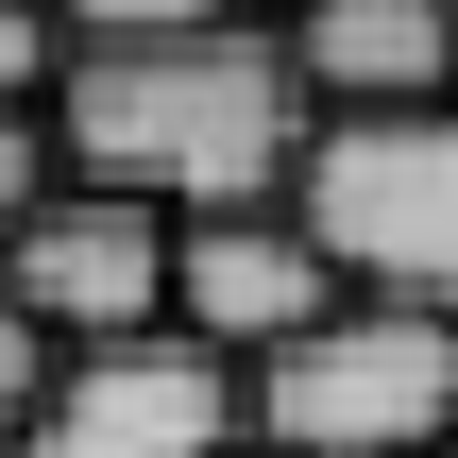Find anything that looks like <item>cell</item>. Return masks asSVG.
I'll return each instance as SVG.
<instances>
[{
  "label": "cell",
  "mask_w": 458,
  "mask_h": 458,
  "mask_svg": "<svg viewBox=\"0 0 458 458\" xmlns=\"http://www.w3.org/2000/svg\"><path fill=\"white\" fill-rule=\"evenodd\" d=\"M51 85H68V34H51L34 0H0V119H34Z\"/></svg>",
  "instance_id": "obj_9"
},
{
  "label": "cell",
  "mask_w": 458,
  "mask_h": 458,
  "mask_svg": "<svg viewBox=\"0 0 458 458\" xmlns=\"http://www.w3.org/2000/svg\"><path fill=\"white\" fill-rule=\"evenodd\" d=\"M51 374H68V357H51V323H34V306H0V442L51 408Z\"/></svg>",
  "instance_id": "obj_10"
},
{
  "label": "cell",
  "mask_w": 458,
  "mask_h": 458,
  "mask_svg": "<svg viewBox=\"0 0 458 458\" xmlns=\"http://www.w3.org/2000/svg\"><path fill=\"white\" fill-rule=\"evenodd\" d=\"M34 204H51V119H0V255H17Z\"/></svg>",
  "instance_id": "obj_11"
},
{
  "label": "cell",
  "mask_w": 458,
  "mask_h": 458,
  "mask_svg": "<svg viewBox=\"0 0 458 458\" xmlns=\"http://www.w3.org/2000/svg\"><path fill=\"white\" fill-rule=\"evenodd\" d=\"M458 442V323L340 306L255 374V458H442Z\"/></svg>",
  "instance_id": "obj_3"
},
{
  "label": "cell",
  "mask_w": 458,
  "mask_h": 458,
  "mask_svg": "<svg viewBox=\"0 0 458 458\" xmlns=\"http://www.w3.org/2000/svg\"><path fill=\"white\" fill-rule=\"evenodd\" d=\"M442 458H458V442H442Z\"/></svg>",
  "instance_id": "obj_12"
},
{
  "label": "cell",
  "mask_w": 458,
  "mask_h": 458,
  "mask_svg": "<svg viewBox=\"0 0 458 458\" xmlns=\"http://www.w3.org/2000/svg\"><path fill=\"white\" fill-rule=\"evenodd\" d=\"M0 306L51 323V357H102V340H153L170 323V221L153 204H102V187H51L0 255Z\"/></svg>",
  "instance_id": "obj_5"
},
{
  "label": "cell",
  "mask_w": 458,
  "mask_h": 458,
  "mask_svg": "<svg viewBox=\"0 0 458 458\" xmlns=\"http://www.w3.org/2000/svg\"><path fill=\"white\" fill-rule=\"evenodd\" d=\"M170 323L238 374H272L306 323H340V272L289 204H238V221H170Z\"/></svg>",
  "instance_id": "obj_6"
},
{
  "label": "cell",
  "mask_w": 458,
  "mask_h": 458,
  "mask_svg": "<svg viewBox=\"0 0 458 458\" xmlns=\"http://www.w3.org/2000/svg\"><path fill=\"white\" fill-rule=\"evenodd\" d=\"M289 85H306V119L458 102V0H289Z\"/></svg>",
  "instance_id": "obj_7"
},
{
  "label": "cell",
  "mask_w": 458,
  "mask_h": 458,
  "mask_svg": "<svg viewBox=\"0 0 458 458\" xmlns=\"http://www.w3.org/2000/svg\"><path fill=\"white\" fill-rule=\"evenodd\" d=\"M0 458H255V374H238V357H204L187 323H153V340L68 357V374H51V408H34Z\"/></svg>",
  "instance_id": "obj_4"
},
{
  "label": "cell",
  "mask_w": 458,
  "mask_h": 458,
  "mask_svg": "<svg viewBox=\"0 0 458 458\" xmlns=\"http://www.w3.org/2000/svg\"><path fill=\"white\" fill-rule=\"evenodd\" d=\"M306 85H289V34H170V51H68L51 85V153L68 187L102 204H153V221H238V204H289L306 170Z\"/></svg>",
  "instance_id": "obj_1"
},
{
  "label": "cell",
  "mask_w": 458,
  "mask_h": 458,
  "mask_svg": "<svg viewBox=\"0 0 458 458\" xmlns=\"http://www.w3.org/2000/svg\"><path fill=\"white\" fill-rule=\"evenodd\" d=\"M289 221L323 238L340 306H425V323H458V102L323 119L306 170H289Z\"/></svg>",
  "instance_id": "obj_2"
},
{
  "label": "cell",
  "mask_w": 458,
  "mask_h": 458,
  "mask_svg": "<svg viewBox=\"0 0 458 458\" xmlns=\"http://www.w3.org/2000/svg\"><path fill=\"white\" fill-rule=\"evenodd\" d=\"M68 51H170V34H238V0H34Z\"/></svg>",
  "instance_id": "obj_8"
}]
</instances>
